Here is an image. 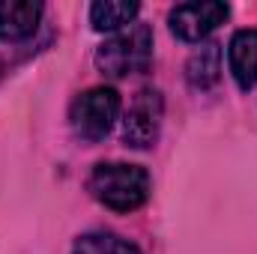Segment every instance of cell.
Listing matches in <instances>:
<instances>
[{"label": "cell", "mask_w": 257, "mask_h": 254, "mask_svg": "<svg viewBox=\"0 0 257 254\" xmlns=\"http://www.w3.org/2000/svg\"><path fill=\"white\" fill-rule=\"evenodd\" d=\"M90 191L102 206L114 212H135L150 197V174L141 165L102 162L90 174Z\"/></svg>", "instance_id": "cell-1"}, {"label": "cell", "mask_w": 257, "mask_h": 254, "mask_svg": "<svg viewBox=\"0 0 257 254\" xmlns=\"http://www.w3.org/2000/svg\"><path fill=\"white\" fill-rule=\"evenodd\" d=\"M117 117H120V93L114 87H90L81 96H75L69 108L72 132L87 144L108 138Z\"/></svg>", "instance_id": "cell-3"}, {"label": "cell", "mask_w": 257, "mask_h": 254, "mask_svg": "<svg viewBox=\"0 0 257 254\" xmlns=\"http://www.w3.org/2000/svg\"><path fill=\"white\" fill-rule=\"evenodd\" d=\"M153 63V30L144 21H135L105 39L96 51V66L108 78H128L147 72Z\"/></svg>", "instance_id": "cell-2"}, {"label": "cell", "mask_w": 257, "mask_h": 254, "mask_svg": "<svg viewBox=\"0 0 257 254\" xmlns=\"http://www.w3.org/2000/svg\"><path fill=\"white\" fill-rule=\"evenodd\" d=\"M186 78L194 90H209L218 84L221 78V45L215 42H206L189 57V66H186Z\"/></svg>", "instance_id": "cell-8"}, {"label": "cell", "mask_w": 257, "mask_h": 254, "mask_svg": "<svg viewBox=\"0 0 257 254\" xmlns=\"http://www.w3.org/2000/svg\"><path fill=\"white\" fill-rule=\"evenodd\" d=\"M138 3H128V0H96L90 6V24L99 30V33H117L128 24H135L138 18Z\"/></svg>", "instance_id": "cell-9"}, {"label": "cell", "mask_w": 257, "mask_h": 254, "mask_svg": "<svg viewBox=\"0 0 257 254\" xmlns=\"http://www.w3.org/2000/svg\"><path fill=\"white\" fill-rule=\"evenodd\" d=\"M162 120H165V99H162V93L153 90V87H144L132 99L126 117H123V141H126V147L150 150L159 141Z\"/></svg>", "instance_id": "cell-4"}, {"label": "cell", "mask_w": 257, "mask_h": 254, "mask_svg": "<svg viewBox=\"0 0 257 254\" xmlns=\"http://www.w3.org/2000/svg\"><path fill=\"white\" fill-rule=\"evenodd\" d=\"M72 254H141V248L123 236H117V233L96 230V233L78 236L72 245Z\"/></svg>", "instance_id": "cell-10"}, {"label": "cell", "mask_w": 257, "mask_h": 254, "mask_svg": "<svg viewBox=\"0 0 257 254\" xmlns=\"http://www.w3.org/2000/svg\"><path fill=\"white\" fill-rule=\"evenodd\" d=\"M0 72H3V66H0Z\"/></svg>", "instance_id": "cell-11"}, {"label": "cell", "mask_w": 257, "mask_h": 254, "mask_svg": "<svg viewBox=\"0 0 257 254\" xmlns=\"http://www.w3.org/2000/svg\"><path fill=\"white\" fill-rule=\"evenodd\" d=\"M230 15L227 3L218 0H192V3H180L171 9L168 24L171 33L183 42H203L218 24H224V18Z\"/></svg>", "instance_id": "cell-5"}, {"label": "cell", "mask_w": 257, "mask_h": 254, "mask_svg": "<svg viewBox=\"0 0 257 254\" xmlns=\"http://www.w3.org/2000/svg\"><path fill=\"white\" fill-rule=\"evenodd\" d=\"M227 66L239 90H251L257 84V30H236L227 45Z\"/></svg>", "instance_id": "cell-7"}, {"label": "cell", "mask_w": 257, "mask_h": 254, "mask_svg": "<svg viewBox=\"0 0 257 254\" xmlns=\"http://www.w3.org/2000/svg\"><path fill=\"white\" fill-rule=\"evenodd\" d=\"M45 6L39 0H9L0 3V42H21L36 33Z\"/></svg>", "instance_id": "cell-6"}]
</instances>
